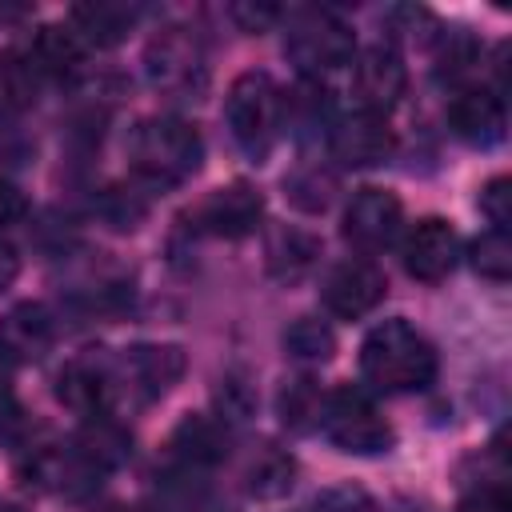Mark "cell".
I'll return each instance as SVG.
<instances>
[{
    "label": "cell",
    "mask_w": 512,
    "mask_h": 512,
    "mask_svg": "<svg viewBox=\"0 0 512 512\" xmlns=\"http://www.w3.org/2000/svg\"><path fill=\"white\" fill-rule=\"evenodd\" d=\"M292 484H296V460L276 444H260L240 468V488L252 500H280L292 492Z\"/></svg>",
    "instance_id": "ffe728a7"
},
{
    "label": "cell",
    "mask_w": 512,
    "mask_h": 512,
    "mask_svg": "<svg viewBox=\"0 0 512 512\" xmlns=\"http://www.w3.org/2000/svg\"><path fill=\"white\" fill-rule=\"evenodd\" d=\"M320 408H324V392L312 376H292L284 380L280 396H276V412L292 432H308L320 428Z\"/></svg>",
    "instance_id": "cb8c5ba5"
},
{
    "label": "cell",
    "mask_w": 512,
    "mask_h": 512,
    "mask_svg": "<svg viewBox=\"0 0 512 512\" xmlns=\"http://www.w3.org/2000/svg\"><path fill=\"white\" fill-rule=\"evenodd\" d=\"M404 204L388 188H360L344 208V240L360 252H380L400 236Z\"/></svg>",
    "instance_id": "30bf717a"
},
{
    "label": "cell",
    "mask_w": 512,
    "mask_h": 512,
    "mask_svg": "<svg viewBox=\"0 0 512 512\" xmlns=\"http://www.w3.org/2000/svg\"><path fill=\"white\" fill-rule=\"evenodd\" d=\"M448 128L472 148H492L504 140V96L492 88H464L448 104Z\"/></svg>",
    "instance_id": "4fadbf2b"
},
{
    "label": "cell",
    "mask_w": 512,
    "mask_h": 512,
    "mask_svg": "<svg viewBox=\"0 0 512 512\" xmlns=\"http://www.w3.org/2000/svg\"><path fill=\"white\" fill-rule=\"evenodd\" d=\"M136 8L132 4H120V0H96V4H76L72 8V32L84 40V44H96V48H112L120 44L132 28H136Z\"/></svg>",
    "instance_id": "7402d4cb"
},
{
    "label": "cell",
    "mask_w": 512,
    "mask_h": 512,
    "mask_svg": "<svg viewBox=\"0 0 512 512\" xmlns=\"http://www.w3.org/2000/svg\"><path fill=\"white\" fill-rule=\"evenodd\" d=\"M396 148V136L388 128L384 116L376 112H356L348 120H340L332 128V156L340 164H352V168H372V164H384Z\"/></svg>",
    "instance_id": "9a60e30c"
},
{
    "label": "cell",
    "mask_w": 512,
    "mask_h": 512,
    "mask_svg": "<svg viewBox=\"0 0 512 512\" xmlns=\"http://www.w3.org/2000/svg\"><path fill=\"white\" fill-rule=\"evenodd\" d=\"M404 88H408V68H404V56L392 44H372L368 52H360V64H356V96H360L364 112L384 116L388 108L400 104Z\"/></svg>",
    "instance_id": "7c38bea8"
},
{
    "label": "cell",
    "mask_w": 512,
    "mask_h": 512,
    "mask_svg": "<svg viewBox=\"0 0 512 512\" xmlns=\"http://www.w3.org/2000/svg\"><path fill=\"white\" fill-rule=\"evenodd\" d=\"M104 512H152V508H136V504H112V508H104Z\"/></svg>",
    "instance_id": "74e56055"
},
{
    "label": "cell",
    "mask_w": 512,
    "mask_h": 512,
    "mask_svg": "<svg viewBox=\"0 0 512 512\" xmlns=\"http://www.w3.org/2000/svg\"><path fill=\"white\" fill-rule=\"evenodd\" d=\"M228 16H232L244 32H264L272 20H280V8H268V4H232Z\"/></svg>",
    "instance_id": "836d02e7"
},
{
    "label": "cell",
    "mask_w": 512,
    "mask_h": 512,
    "mask_svg": "<svg viewBox=\"0 0 512 512\" xmlns=\"http://www.w3.org/2000/svg\"><path fill=\"white\" fill-rule=\"evenodd\" d=\"M8 368H12V364H8L4 356H0V432H4L8 424H16V416H20V412H16V400H12V384H8Z\"/></svg>",
    "instance_id": "d590c367"
},
{
    "label": "cell",
    "mask_w": 512,
    "mask_h": 512,
    "mask_svg": "<svg viewBox=\"0 0 512 512\" xmlns=\"http://www.w3.org/2000/svg\"><path fill=\"white\" fill-rule=\"evenodd\" d=\"M480 212L488 216L492 228H504L508 232V220H512V180L508 176H496L484 184L480 192Z\"/></svg>",
    "instance_id": "4dcf8cb0"
},
{
    "label": "cell",
    "mask_w": 512,
    "mask_h": 512,
    "mask_svg": "<svg viewBox=\"0 0 512 512\" xmlns=\"http://www.w3.org/2000/svg\"><path fill=\"white\" fill-rule=\"evenodd\" d=\"M316 260H320V240L304 228L280 224L264 236V268H268V276H276L284 284L304 280L316 268Z\"/></svg>",
    "instance_id": "d6986e66"
},
{
    "label": "cell",
    "mask_w": 512,
    "mask_h": 512,
    "mask_svg": "<svg viewBox=\"0 0 512 512\" xmlns=\"http://www.w3.org/2000/svg\"><path fill=\"white\" fill-rule=\"evenodd\" d=\"M112 396H116V376H112V364L108 360L80 356V360H68L60 368V376H56V400L68 404L80 416L108 412Z\"/></svg>",
    "instance_id": "5bb4252c"
},
{
    "label": "cell",
    "mask_w": 512,
    "mask_h": 512,
    "mask_svg": "<svg viewBox=\"0 0 512 512\" xmlns=\"http://www.w3.org/2000/svg\"><path fill=\"white\" fill-rule=\"evenodd\" d=\"M0 512H20V508H8V504H4V508H0Z\"/></svg>",
    "instance_id": "f35d334b"
},
{
    "label": "cell",
    "mask_w": 512,
    "mask_h": 512,
    "mask_svg": "<svg viewBox=\"0 0 512 512\" xmlns=\"http://www.w3.org/2000/svg\"><path fill=\"white\" fill-rule=\"evenodd\" d=\"M460 260V236L448 220L424 216L404 240V268L420 284H440Z\"/></svg>",
    "instance_id": "8fae6325"
},
{
    "label": "cell",
    "mask_w": 512,
    "mask_h": 512,
    "mask_svg": "<svg viewBox=\"0 0 512 512\" xmlns=\"http://www.w3.org/2000/svg\"><path fill=\"white\" fill-rule=\"evenodd\" d=\"M308 512H380V504L356 484H336V488H324L308 504Z\"/></svg>",
    "instance_id": "f546056e"
},
{
    "label": "cell",
    "mask_w": 512,
    "mask_h": 512,
    "mask_svg": "<svg viewBox=\"0 0 512 512\" xmlns=\"http://www.w3.org/2000/svg\"><path fill=\"white\" fill-rule=\"evenodd\" d=\"M472 268L484 276V280H496L504 284L508 272H512V240L504 228H488L476 244H472Z\"/></svg>",
    "instance_id": "83f0119b"
},
{
    "label": "cell",
    "mask_w": 512,
    "mask_h": 512,
    "mask_svg": "<svg viewBox=\"0 0 512 512\" xmlns=\"http://www.w3.org/2000/svg\"><path fill=\"white\" fill-rule=\"evenodd\" d=\"M284 348H288L296 360L324 364V360H332V352H336V336H332V328H328L324 320H316V316H300V320L288 324V332H284Z\"/></svg>",
    "instance_id": "4316f807"
},
{
    "label": "cell",
    "mask_w": 512,
    "mask_h": 512,
    "mask_svg": "<svg viewBox=\"0 0 512 512\" xmlns=\"http://www.w3.org/2000/svg\"><path fill=\"white\" fill-rule=\"evenodd\" d=\"M80 60H84V40L72 32V24H44L28 52L36 76H68L80 68Z\"/></svg>",
    "instance_id": "603a6c76"
},
{
    "label": "cell",
    "mask_w": 512,
    "mask_h": 512,
    "mask_svg": "<svg viewBox=\"0 0 512 512\" xmlns=\"http://www.w3.org/2000/svg\"><path fill=\"white\" fill-rule=\"evenodd\" d=\"M168 456L176 468H188V472H204V468L220 464L228 456V424L220 416H204V412L184 416L172 428Z\"/></svg>",
    "instance_id": "2e32d148"
},
{
    "label": "cell",
    "mask_w": 512,
    "mask_h": 512,
    "mask_svg": "<svg viewBox=\"0 0 512 512\" xmlns=\"http://www.w3.org/2000/svg\"><path fill=\"white\" fill-rule=\"evenodd\" d=\"M24 216H28V200H24V192H20L12 180L0 176V224H20Z\"/></svg>",
    "instance_id": "e575fe53"
},
{
    "label": "cell",
    "mask_w": 512,
    "mask_h": 512,
    "mask_svg": "<svg viewBox=\"0 0 512 512\" xmlns=\"http://www.w3.org/2000/svg\"><path fill=\"white\" fill-rule=\"evenodd\" d=\"M284 52L292 56V64L308 76H324L336 72L352 60L356 40L352 28L328 12V8H300L288 16V32H284Z\"/></svg>",
    "instance_id": "8992f818"
},
{
    "label": "cell",
    "mask_w": 512,
    "mask_h": 512,
    "mask_svg": "<svg viewBox=\"0 0 512 512\" xmlns=\"http://www.w3.org/2000/svg\"><path fill=\"white\" fill-rule=\"evenodd\" d=\"M360 376L376 392H420L436 380V348L404 316H392L364 336Z\"/></svg>",
    "instance_id": "6da1fadb"
},
{
    "label": "cell",
    "mask_w": 512,
    "mask_h": 512,
    "mask_svg": "<svg viewBox=\"0 0 512 512\" xmlns=\"http://www.w3.org/2000/svg\"><path fill=\"white\" fill-rule=\"evenodd\" d=\"M260 216H264V196L252 184L232 180L224 188H212L192 208V228L208 232V236H220V240H240V236L256 232Z\"/></svg>",
    "instance_id": "ba28073f"
},
{
    "label": "cell",
    "mask_w": 512,
    "mask_h": 512,
    "mask_svg": "<svg viewBox=\"0 0 512 512\" xmlns=\"http://www.w3.org/2000/svg\"><path fill=\"white\" fill-rule=\"evenodd\" d=\"M56 340V324L48 316L44 304L36 300H24L16 308L4 312L0 320V356L8 364H28V360H40Z\"/></svg>",
    "instance_id": "e0dca14e"
},
{
    "label": "cell",
    "mask_w": 512,
    "mask_h": 512,
    "mask_svg": "<svg viewBox=\"0 0 512 512\" xmlns=\"http://www.w3.org/2000/svg\"><path fill=\"white\" fill-rule=\"evenodd\" d=\"M128 160L140 184L148 188H176L196 176L204 160V140L196 124L180 116H148L128 136Z\"/></svg>",
    "instance_id": "7a4b0ae2"
},
{
    "label": "cell",
    "mask_w": 512,
    "mask_h": 512,
    "mask_svg": "<svg viewBox=\"0 0 512 512\" xmlns=\"http://www.w3.org/2000/svg\"><path fill=\"white\" fill-rule=\"evenodd\" d=\"M144 80L172 100H200L208 88V56L192 28L168 24L144 48Z\"/></svg>",
    "instance_id": "277c9868"
},
{
    "label": "cell",
    "mask_w": 512,
    "mask_h": 512,
    "mask_svg": "<svg viewBox=\"0 0 512 512\" xmlns=\"http://www.w3.org/2000/svg\"><path fill=\"white\" fill-rule=\"evenodd\" d=\"M216 408H220V420L224 424H240L252 416L256 408V388L244 372H224L220 376V388H216Z\"/></svg>",
    "instance_id": "f1b7e54d"
},
{
    "label": "cell",
    "mask_w": 512,
    "mask_h": 512,
    "mask_svg": "<svg viewBox=\"0 0 512 512\" xmlns=\"http://www.w3.org/2000/svg\"><path fill=\"white\" fill-rule=\"evenodd\" d=\"M96 472H112L120 468L128 456H132V436L120 420H112L108 412L100 416H84V428L76 432V444H72Z\"/></svg>",
    "instance_id": "44dd1931"
},
{
    "label": "cell",
    "mask_w": 512,
    "mask_h": 512,
    "mask_svg": "<svg viewBox=\"0 0 512 512\" xmlns=\"http://www.w3.org/2000/svg\"><path fill=\"white\" fill-rule=\"evenodd\" d=\"M320 432L340 452H352V456H376V452L392 448V424L380 416L372 396L352 388V384H340V388L324 392Z\"/></svg>",
    "instance_id": "5b68a950"
},
{
    "label": "cell",
    "mask_w": 512,
    "mask_h": 512,
    "mask_svg": "<svg viewBox=\"0 0 512 512\" xmlns=\"http://www.w3.org/2000/svg\"><path fill=\"white\" fill-rule=\"evenodd\" d=\"M148 212V204L136 196V192H128V188H108V196H104V216H108V224L112 228H136V220Z\"/></svg>",
    "instance_id": "d6a6232c"
},
{
    "label": "cell",
    "mask_w": 512,
    "mask_h": 512,
    "mask_svg": "<svg viewBox=\"0 0 512 512\" xmlns=\"http://www.w3.org/2000/svg\"><path fill=\"white\" fill-rule=\"evenodd\" d=\"M384 292H388L384 272H380L372 260H360V256L332 264L328 276H324V284H320L324 308H328L332 316H340V320H360V316H368V312L384 300Z\"/></svg>",
    "instance_id": "9c48e42d"
},
{
    "label": "cell",
    "mask_w": 512,
    "mask_h": 512,
    "mask_svg": "<svg viewBox=\"0 0 512 512\" xmlns=\"http://www.w3.org/2000/svg\"><path fill=\"white\" fill-rule=\"evenodd\" d=\"M40 76L28 64V56L0 52V112H24L36 104Z\"/></svg>",
    "instance_id": "d4e9b609"
},
{
    "label": "cell",
    "mask_w": 512,
    "mask_h": 512,
    "mask_svg": "<svg viewBox=\"0 0 512 512\" xmlns=\"http://www.w3.org/2000/svg\"><path fill=\"white\" fill-rule=\"evenodd\" d=\"M284 196L300 208V212H324L336 196V176L320 164H304L292 176H284Z\"/></svg>",
    "instance_id": "484cf974"
},
{
    "label": "cell",
    "mask_w": 512,
    "mask_h": 512,
    "mask_svg": "<svg viewBox=\"0 0 512 512\" xmlns=\"http://www.w3.org/2000/svg\"><path fill=\"white\" fill-rule=\"evenodd\" d=\"M460 512H512V496H508L504 476H492V480L476 484V488L464 496Z\"/></svg>",
    "instance_id": "1f68e13d"
},
{
    "label": "cell",
    "mask_w": 512,
    "mask_h": 512,
    "mask_svg": "<svg viewBox=\"0 0 512 512\" xmlns=\"http://www.w3.org/2000/svg\"><path fill=\"white\" fill-rule=\"evenodd\" d=\"M16 272H20V256H16V248L8 240H0V292L16 280Z\"/></svg>",
    "instance_id": "8d00e7d4"
},
{
    "label": "cell",
    "mask_w": 512,
    "mask_h": 512,
    "mask_svg": "<svg viewBox=\"0 0 512 512\" xmlns=\"http://www.w3.org/2000/svg\"><path fill=\"white\" fill-rule=\"evenodd\" d=\"M184 368H188V356L180 344H132L112 364V376L136 400H160L164 392H172Z\"/></svg>",
    "instance_id": "52a82bcc"
},
{
    "label": "cell",
    "mask_w": 512,
    "mask_h": 512,
    "mask_svg": "<svg viewBox=\"0 0 512 512\" xmlns=\"http://www.w3.org/2000/svg\"><path fill=\"white\" fill-rule=\"evenodd\" d=\"M224 120L232 140L264 160L272 152V144L280 140V124H284V92L268 72H240L228 88L224 100Z\"/></svg>",
    "instance_id": "3957f363"
},
{
    "label": "cell",
    "mask_w": 512,
    "mask_h": 512,
    "mask_svg": "<svg viewBox=\"0 0 512 512\" xmlns=\"http://www.w3.org/2000/svg\"><path fill=\"white\" fill-rule=\"evenodd\" d=\"M28 476L36 488L68 496V500H80L100 484V472L76 448H40L28 464Z\"/></svg>",
    "instance_id": "ac0fdd59"
}]
</instances>
